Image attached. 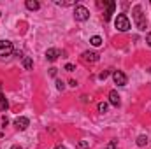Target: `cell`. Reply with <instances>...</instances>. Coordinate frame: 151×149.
I'll list each match as a JSON object with an SVG mask.
<instances>
[{
    "label": "cell",
    "mask_w": 151,
    "mask_h": 149,
    "mask_svg": "<svg viewBox=\"0 0 151 149\" xmlns=\"http://www.w3.org/2000/svg\"><path fill=\"white\" fill-rule=\"evenodd\" d=\"M14 53V46L11 40H0V56H11Z\"/></svg>",
    "instance_id": "277c9868"
},
{
    "label": "cell",
    "mask_w": 151,
    "mask_h": 149,
    "mask_svg": "<svg viewBox=\"0 0 151 149\" xmlns=\"http://www.w3.org/2000/svg\"><path fill=\"white\" fill-rule=\"evenodd\" d=\"M55 4H56V5H62V7H70V5H74V7H76V5H77L74 0H65V2H62V0H56Z\"/></svg>",
    "instance_id": "2e32d148"
},
{
    "label": "cell",
    "mask_w": 151,
    "mask_h": 149,
    "mask_svg": "<svg viewBox=\"0 0 151 149\" xmlns=\"http://www.w3.org/2000/svg\"><path fill=\"white\" fill-rule=\"evenodd\" d=\"M109 102H111V105H114V107H119L121 100H119V95H118L116 90H111L109 91Z\"/></svg>",
    "instance_id": "30bf717a"
},
{
    "label": "cell",
    "mask_w": 151,
    "mask_h": 149,
    "mask_svg": "<svg viewBox=\"0 0 151 149\" xmlns=\"http://www.w3.org/2000/svg\"><path fill=\"white\" fill-rule=\"evenodd\" d=\"M74 65H70V63H67V65H65V70H67V72H74Z\"/></svg>",
    "instance_id": "7402d4cb"
},
{
    "label": "cell",
    "mask_w": 151,
    "mask_h": 149,
    "mask_svg": "<svg viewBox=\"0 0 151 149\" xmlns=\"http://www.w3.org/2000/svg\"><path fill=\"white\" fill-rule=\"evenodd\" d=\"M146 42H148V46L151 47V34H146Z\"/></svg>",
    "instance_id": "603a6c76"
},
{
    "label": "cell",
    "mask_w": 151,
    "mask_h": 149,
    "mask_svg": "<svg viewBox=\"0 0 151 149\" xmlns=\"http://www.w3.org/2000/svg\"><path fill=\"white\" fill-rule=\"evenodd\" d=\"M114 27L119 32H128L130 30V19L127 18V14H118L114 19Z\"/></svg>",
    "instance_id": "7a4b0ae2"
},
{
    "label": "cell",
    "mask_w": 151,
    "mask_h": 149,
    "mask_svg": "<svg viewBox=\"0 0 151 149\" xmlns=\"http://www.w3.org/2000/svg\"><path fill=\"white\" fill-rule=\"evenodd\" d=\"M63 88H65V84H63V81H62V79H56V90H60V91H62Z\"/></svg>",
    "instance_id": "ffe728a7"
},
{
    "label": "cell",
    "mask_w": 151,
    "mask_h": 149,
    "mask_svg": "<svg viewBox=\"0 0 151 149\" xmlns=\"http://www.w3.org/2000/svg\"><path fill=\"white\" fill-rule=\"evenodd\" d=\"M106 7H107V11L104 12V21H111V16L114 14V9H116V2H107L106 4Z\"/></svg>",
    "instance_id": "ba28073f"
},
{
    "label": "cell",
    "mask_w": 151,
    "mask_h": 149,
    "mask_svg": "<svg viewBox=\"0 0 151 149\" xmlns=\"http://www.w3.org/2000/svg\"><path fill=\"white\" fill-rule=\"evenodd\" d=\"M74 18H76V21H86L90 18V11L84 5H76L74 7Z\"/></svg>",
    "instance_id": "3957f363"
},
{
    "label": "cell",
    "mask_w": 151,
    "mask_h": 149,
    "mask_svg": "<svg viewBox=\"0 0 151 149\" xmlns=\"http://www.w3.org/2000/svg\"><path fill=\"white\" fill-rule=\"evenodd\" d=\"M97 109H99V112H100V114H104V112L107 111V104H106V102H100V104L97 105Z\"/></svg>",
    "instance_id": "ac0fdd59"
},
{
    "label": "cell",
    "mask_w": 151,
    "mask_h": 149,
    "mask_svg": "<svg viewBox=\"0 0 151 149\" xmlns=\"http://www.w3.org/2000/svg\"><path fill=\"white\" fill-rule=\"evenodd\" d=\"M0 16H2V12H0Z\"/></svg>",
    "instance_id": "4316f807"
},
{
    "label": "cell",
    "mask_w": 151,
    "mask_h": 149,
    "mask_svg": "<svg viewBox=\"0 0 151 149\" xmlns=\"http://www.w3.org/2000/svg\"><path fill=\"white\" fill-rule=\"evenodd\" d=\"M113 79H114V82L118 84V86H125L127 84V75H125V72H121V70H114L113 72Z\"/></svg>",
    "instance_id": "8992f818"
},
{
    "label": "cell",
    "mask_w": 151,
    "mask_h": 149,
    "mask_svg": "<svg viewBox=\"0 0 151 149\" xmlns=\"http://www.w3.org/2000/svg\"><path fill=\"white\" fill-rule=\"evenodd\" d=\"M135 142H137V146H139V148H144V146H148V135H139Z\"/></svg>",
    "instance_id": "5bb4252c"
},
{
    "label": "cell",
    "mask_w": 151,
    "mask_h": 149,
    "mask_svg": "<svg viewBox=\"0 0 151 149\" xmlns=\"http://www.w3.org/2000/svg\"><path fill=\"white\" fill-rule=\"evenodd\" d=\"M81 58H83V62H86V63H97V62H99V54L93 53V51H84V53L81 54Z\"/></svg>",
    "instance_id": "52a82bcc"
},
{
    "label": "cell",
    "mask_w": 151,
    "mask_h": 149,
    "mask_svg": "<svg viewBox=\"0 0 151 149\" xmlns=\"http://www.w3.org/2000/svg\"><path fill=\"white\" fill-rule=\"evenodd\" d=\"M23 67H25L27 70H32V67H34V60H32L30 56H23Z\"/></svg>",
    "instance_id": "4fadbf2b"
},
{
    "label": "cell",
    "mask_w": 151,
    "mask_h": 149,
    "mask_svg": "<svg viewBox=\"0 0 151 149\" xmlns=\"http://www.w3.org/2000/svg\"><path fill=\"white\" fill-rule=\"evenodd\" d=\"M77 149H90V140H79Z\"/></svg>",
    "instance_id": "e0dca14e"
},
{
    "label": "cell",
    "mask_w": 151,
    "mask_h": 149,
    "mask_svg": "<svg viewBox=\"0 0 151 149\" xmlns=\"http://www.w3.org/2000/svg\"><path fill=\"white\" fill-rule=\"evenodd\" d=\"M14 126H16L18 130H27V128L30 126V119L25 117V116H19V117L14 119Z\"/></svg>",
    "instance_id": "5b68a950"
},
{
    "label": "cell",
    "mask_w": 151,
    "mask_h": 149,
    "mask_svg": "<svg viewBox=\"0 0 151 149\" xmlns=\"http://www.w3.org/2000/svg\"><path fill=\"white\" fill-rule=\"evenodd\" d=\"M11 149H23V148H19V146H12Z\"/></svg>",
    "instance_id": "d4e9b609"
},
{
    "label": "cell",
    "mask_w": 151,
    "mask_h": 149,
    "mask_svg": "<svg viewBox=\"0 0 151 149\" xmlns=\"http://www.w3.org/2000/svg\"><path fill=\"white\" fill-rule=\"evenodd\" d=\"M106 149H118V140H111V142L106 146Z\"/></svg>",
    "instance_id": "d6986e66"
},
{
    "label": "cell",
    "mask_w": 151,
    "mask_h": 149,
    "mask_svg": "<svg viewBox=\"0 0 151 149\" xmlns=\"http://www.w3.org/2000/svg\"><path fill=\"white\" fill-rule=\"evenodd\" d=\"M7 107H9V102H7V98L4 97V93H0V112H5Z\"/></svg>",
    "instance_id": "7c38bea8"
},
{
    "label": "cell",
    "mask_w": 151,
    "mask_h": 149,
    "mask_svg": "<svg viewBox=\"0 0 151 149\" xmlns=\"http://www.w3.org/2000/svg\"><path fill=\"white\" fill-rule=\"evenodd\" d=\"M25 5H27L28 11H39V9H40V4H39L37 0H27Z\"/></svg>",
    "instance_id": "8fae6325"
},
{
    "label": "cell",
    "mask_w": 151,
    "mask_h": 149,
    "mask_svg": "<svg viewBox=\"0 0 151 149\" xmlns=\"http://www.w3.org/2000/svg\"><path fill=\"white\" fill-rule=\"evenodd\" d=\"M132 16H134L135 27H137L141 32H146V28H148V21H146V16L142 14V7H141V5H135V7L132 9Z\"/></svg>",
    "instance_id": "6da1fadb"
},
{
    "label": "cell",
    "mask_w": 151,
    "mask_h": 149,
    "mask_svg": "<svg viewBox=\"0 0 151 149\" xmlns=\"http://www.w3.org/2000/svg\"><path fill=\"white\" fill-rule=\"evenodd\" d=\"M107 77H109V72H107V70H104L102 74L99 75V79H102V81H104V79H107Z\"/></svg>",
    "instance_id": "44dd1931"
},
{
    "label": "cell",
    "mask_w": 151,
    "mask_h": 149,
    "mask_svg": "<svg viewBox=\"0 0 151 149\" xmlns=\"http://www.w3.org/2000/svg\"><path fill=\"white\" fill-rule=\"evenodd\" d=\"M55 149H65V148H63V146H56Z\"/></svg>",
    "instance_id": "484cf974"
},
{
    "label": "cell",
    "mask_w": 151,
    "mask_h": 149,
    "mask_svg": "<svg viewBox=\"0 0 151 149\" xmlns=\"http://www.w3.org/2000/svg\"><path fill=\"white\" fill-rule=\"evenodd\" d=\"M60 54H62V51H58L56 47H51V49L46 51V58H47V62H56Z\"/></svg>",
    "instance_id": "9c48e42d"
},
{
    "label": "cell",
    "mask_w": 151,
    "mask_h": 149,
    "mask_svg": "<svg viewBox=\"0 0 151 149\" xmlns=\"http://www.w3.org/2000/svg\"><path fill=\"white\" fill-rule=\"evenodd\" d=\"M90 44H91V46H95V47L102 46V37H100V35H93V37L90 39Z\"/></svg>",
    "instance_id": "9a60e30c"
},
{
    "label": "cell",
    "mask_w": 151,
    "mask_h": 149,
    "mask_svg": "<svg viewBox=\"0 0 151 149\" xmlns=\"http://www.w3.org/2000/svg\"><path fill=\"white\" fill-rule=\"evenodd\" d=\"M49 75H53V77L56 75V69H55V67H53V69H49Z\"/></svg>",
    "instance_id": "cb8c5ba5"
}]
</instances>
